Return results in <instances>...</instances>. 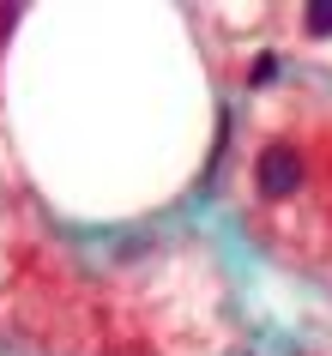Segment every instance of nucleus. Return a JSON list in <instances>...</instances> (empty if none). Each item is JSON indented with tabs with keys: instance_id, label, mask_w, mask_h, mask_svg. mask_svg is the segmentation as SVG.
Here are the masks:
<instances>
[{
	"instance_id": "7ed1b4c3",
	"label": "nucleus",
	"mask_w": 332,
	"mask_h": 356,
	"mask_svg": "<svg viewBox=\"0 0 332 356\" xmlns=\"http://www.w3.org/2000/svg\"><path fill=\"white\" fill-rule=\"evenodd\" d=\"M272 79H278V55H260L254 60V85H272Z\"/></svg>"
},
{
	"instance_id": "f257e3e1",
	"label": "nucleus",
	"mask_w": 332,
	"mask_h": 356,
	"mask_svg": "<svg viewBox=\"0 0 332 356\" xmlns=\"http://www.w3.org/2000/svg\"><path fill=\"white\" fill-rule=\"evenodd\" d=\"M302 188V157H296L290 145H272V151H260V193L266 200H284V193Z\"/></svg>"
},
{
	"instance_id": "f03ea898",
	"label": "nucleus",
	"mask_w": 332,
	"mask_h": 356,
	"mask_svg": "<svg viewBox=\"0 0 332 356\" xmlns=\"http://www.w3.org/2000/svg\"><path fill=\"white\" fill-rule=\"evenodd\" d=\"M302 24H308V37H332V0H308Z\"/></svg>"
}]
</instances>
